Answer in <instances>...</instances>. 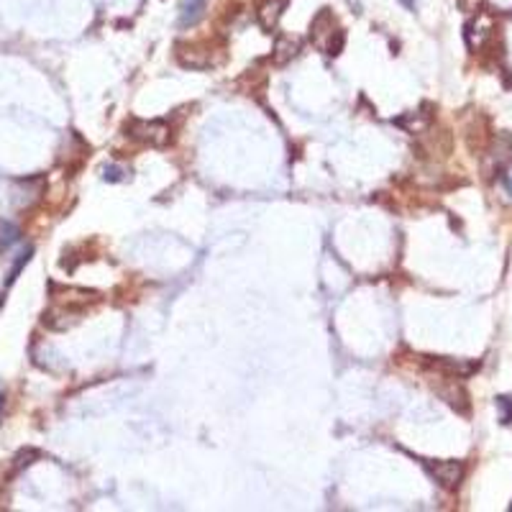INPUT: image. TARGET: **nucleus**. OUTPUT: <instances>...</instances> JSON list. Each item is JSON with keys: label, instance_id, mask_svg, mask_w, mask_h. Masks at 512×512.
I'll list each match as a JSON object with an SVG mask.
<instances>
[{"label": "nucleus", "instance_id": "2", "mask_svg": "<svg viewBox=\"0 0 512 512\" xmlns=\"http://www.w3.org/2000/svg\"><path fill=\"white\" fill-rule=\"evenodd\" d=\"M215 52L208 41H197V44H177L174 47V56L182 67H189V70H208V67H215L221 59H215Z\"/></svg>", "mask_w": 512, "mask_h": 512}, {"label": "nucleus", "instance_id": "11", "mask_svg": "<svg viewBox=\"0 0 512 512\" xmlns=\"http://www.w3.org/2000/svg\"><path fill=\"white\" fill-rule=\"evenodd\" d=\"M121 169L118 166H105V180H111V182H116V180H123V177H121Z\"/></svg>", "mask_w": 512, "mask_h": 512}, {"label": "nucleus", "instance_id": "13", "mask_svg": "<svg viewBox=\"0 0 512 512\" xmlns=\"http://www.w3.org/2000/svg\"><path fill=\"white\" fill-rule=\"evenodd\" d=\"M504 185H507V189L512 192V166L507 169V172H504Z\"/></svg>", "mask_w": 512, "mask_h": 512}, {"label": "nucleus", "instance_id": "6", "mask_svg": "<svg viewBox=\"0 0 512 512\" xmlns=\"http://www.w3.org/2000/svg\"><path fill=\"white\" fill-rule=\"evenodd\" d=\"M297 54H300V39H297V36H290V33L277 36L274 52H272V59H274V64H287V62H292V59H295Z\"/></svg>", "mask_w": 512, "mask_h": 512}, {"label": "nucleus", "instance_id": "8", "mask_svg": "<svg viewBox=\"0 0 512 512\" xmlns=\"http://www.w3.org/2000/svg\"><path fill=\"white\" fill-rule=\"evenodd\" d=\"M18 238H21V231H18L16 223L6 221V218H0V251H6L10 246L16 244Z\"/></svg>", "mask_w": 512, "mask_h": 512}, {"label": "nucleus", "instance_id": "7", "mask_svg": "<svg viewBox=\"0 0 512 512\" xmlns=\"http://www.w3.org/2000/svg\"><path fill=\"white\" fill-rule=\"evenodd\" d=\"M205 16V0H185L180 8V26L192 29V26Z\"/></svg>", "mask_w": 512, "mask_h": 512}, {"label": "nucleus", "instance_id": "9", "mask_svg": "<svg viewBox=\"0 0 512 512\" xmlns=\"http://www.w3.org/2000/svg\"><path fill=\"white\" fill-rule=\"evenodd\" d=\"M497 408H499V420H502L504 426H510L512 423V397H497Z\"/></svg>", "mask_w": 512, "mask_h": 512}, {"label": "nucleus", "instance_id": "15", "mask_svg": "<svg viewBox=\"0 0 512 512\" xmlns=\"http://www.w3.org/2000/svg\"><path fill=\"white\" fill-rule=\"evenodd\" d=\"M510 510H512V504H510Z\"/></svg>", "mask_w": 512, "mask_h": 512}, {"label": "nucleus", "instance_id": "3", "mask_svg": "<svg viewBox=\"0 0 512 512\" xmlns=\"http://www.w3.org/2000/svg\"><path fill=\"white\" fill-rule=\"evenodd\" d=\"M126 131L131 139L136 141L146 143V146H166L169 143V126L162 123V121H141V118H134L126 123Z\"/></svg>", "mask_w": 512, "mask_h": 512}, {"label": "nucleus", "instance_id": "12", "mask_svg": "<svg viewBox=\"0 0 512 512\" xmlns=\"http://www.w3.org/2000/svg\"><path fill=\"white\" fill-rule=\"evenodd\" d=\"M458 6L464 10H476L481 6V0H458Z\"/></svg>", "mask_w": 512, "mask_h": 512}, {"label": "nucleus", "instance_id": "4", "mask_svg": "<svg viewBox=\"0 0 512 512\" xmlns=\"http://www.w3.org/2000/svg\"><path fill=\"white\" fill-rule=\"evenodd\" d=\"M423 466L443 489H456L464 481V461H423Z\"/></svg>", "mask_w": 512, "mask_h": 512}, {"label": "nucleus", "instance_id": "5", "mask_svg": "<svg viewBox=\"0 0 512 512\" xmlns=\"http://www.w3.org/2000/svg\"><path fill=\"white\" fill-rule=\"evenodd\" d=\"M287 3L290 0H259V6H256V21H259V26L267 33H272L277 29L282 13L287 10Z\"/></svg>", "mask_w": 512, "mask_h": 512}, {"label": "nucleus", "instance_id": "14", "mask_svg": "<svg viewBox=\"0 0 512 512\" xmlns=\"http://www.w3.org/2000/svg\"><path fill=\"white\" fill-rule=\"evenodd\" d=\"M402 6H405V8H410V10H415V0H400Z\"/></svg>", "mask_w": 512, "mask_h": 512}, {"label": "nucleus", "instance_id": "10", "mask_svg": "<svg viewBox=\"0 0 512 512\" xmlns=\"http://www.w3.org/2000/svg\"><path fill=\"white\" fill-rule=\"evenodd\" d=\"M31 458H39V451H33V449L21 451V453H18V456H16V469H24V466L33 464Z\"/></svg>", "mask_w": 512, "mask_h": 512}, {"label": "nucleus", "instance_id": "1", "mask_svg": "<svg viewBox=\"0 0 512 512\" xmlns=\"http://www.w3.org/2000/svg\"><path fill=\"white\" fill-rule=\"evenodd\" d=\"M310 41H313V47L320 49L323 54L328 56H339L343 44H346V33L343 29L339 26L336 16H333L331 8H323L313 18V24H310Z\"/></svg>", "mask_w": 512, "mask_h": 512}]
</instances>
